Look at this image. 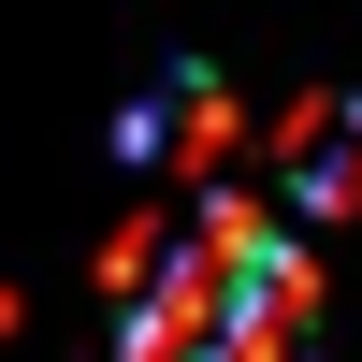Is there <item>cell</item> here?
I'll return each mask as SVG.
<instances>
[{
  "instance_id": "1",
  "label": "cell",
  "mask_w": 362,
  "mask_h": 362,
  "mask_svg": "<svg viewBox=\"0 0 362 362\" xmlns=\"http://www.w3.org/2000/svg\"><path fill=\"white\" fill-rule=\"evenodd\" d=\"M261 145V116L232 102L218 73H160L131 116H116V160L131 174H160V189H232V160Z\"/></svg>"
},
{
  "instance_id": "2",
  "label": "cell",
  "mask_w": 362,
  "mask_h": 362,
  "mask_svg": "<svg viewBox=\"0 0 362 362\" xmlns=\"http://www.w3.org/2000/svg\"><path fill=\"white\" fill-rule=\"evenodd\" d=\"M261 160H276V203H290V218H348V203H362V102L305 87L290 116H261Z\"/></svg>"
},
{
  "instance_id": "3",
  "label": "cell",
  "mask_w": 362,
  "mask_h": 362,
  "mask_svg": "<svg viewBox=\"0 0 362 362\" xmlns=\"http://www.w3.org/2000/svg\"><path fill=\"white\" fill-rule=\"evenodd\" d=\"M0 348H15V276H0Z\"/></svg>"
}]
</instances>
